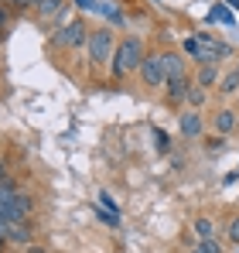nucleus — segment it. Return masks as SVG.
<instances>
[{"mask_svg":"<svg viewBox=\"0 0 239 253\" xmlns=\"http://www.w3.org/2000/svg\"><path fill=\"white\" fill-rule=\"evenodd\" d=\"M154 140H158V151H160V154H164V151H171V140H167L160 130H154Z\"/></svg>","mask_w":239,"mask_h":253,"instance_id":"18","label":"nucleus"},{"mask_svg":"<svg viewBox=\"0 0 239 253\" xmlns=\"http://www.w3.org/2000/svg\"><path fill=\"white\" fill-rule=\"evenodd\" d=\"M76 3H79V7H85V3H89V0H76Z\"/></svg>","mask_w":239,"mask_h":253,"instance_id":"25","label":"nucleus"},{"mask_svg":"<svg viewBox=\"0 0 239 253\" xmlns=\"http://www.w3.org/2000/svg\"><path fill=\"white\" fill-rule=\"evenodd\" d=\"M236 113H233V110H219V113H215V117H212V126H215V133H219V137H229V133H233V130H236Z\"/></svg>","mask_w":239,"mask_h":253,"instance_id":"11","label":"nucleus"},{"mask_svg":"<svg viewBox=\"0 0 239 253\" xmlns=\"http://www.w3.org/2000/svg\"><path fill=\"white\" fill-rule=\"evenodd\" d=\"M160 62H164V76H167V79L188 76V65H185V55H181V51H160Z\"/></svg>","mask_w":239,"mask_h":253,"instance_id":"8","label":"nucleus"},{"mask_svg":"<svg viewBox=\"0 0 239 253\" xmlns=\"http://www.w3.org/2000/svg\"><path fill=\"white\" fill-rule=\"evenodd\" d=\"M144 55H147L144 42H140L137 35H126V38L117 44V51H113L110 76H113V79H126L130 72H140V62H144Z\"/></svg>","mask_w":239,"mask_h":253,"instance_id":"1","label":"nucleus"},{"mask_svg":"<svg viewBox=\"0 0 239 253\" xmlns=\"http://www.w3.org/2000/svg\"><path fill=\"white\" fill-rule=\"evenodd\" d=\"M7 229H10V222H7V215L0 212V236H7Z\"/></svg>","mask_w":239,"mask_h":253,"instance_id":"21","label":"nucleus"},{"mask_svg":"<svg viewBox=\"0 0 239 253\" xmlns=\"http://www.w3.org/2000/svg\"><path fill=\"white\" fill-rule=\"evenodd\" d=\"M192 233H195V240H215V222L208 215H199L192 222Z\"/></svg>","mask_w":239,"mask_h":253,"instance_id":"13","label":"nucleus"},{"mask_svg":"<svg viewBox=\"0 0 239 253\" xmlns=\"http://www.w3.org/2000/svg\"><path fill=\"white\" fill-rule=\"evenodd\" d=\"M219 92H222V96H236V92H239V65H236V69H229V72H222V79H219Z\"/></svg>","mask_w":239,"mask_h":253,"instance_id":"12","label":"nucleus"},{"mask_svg":"<svg viewBox=\"0 0 239 253\" xmlns=\"http://www.w3.org/2000/svg\"><path fill=\"white\" fill-rule=\"evenodd\" d=\"M188 253H222V243L219 240H195V247Z\"/></svg>","mask_w":239,"mask_h":253,"instance_id":"15","label":"nucleus"},{"mask_svg":"<svg viewBox=\"0 0 239 253\" xmlns=\"http://www.w3.org/2000/svg\"><path fill=\"white\" fill-rule=\"evenodd\" d=\"M226 236H229V243H236L239 247V215L229 219V229H226Z\"/></svg>","mask_w":239,"mask_h":253,"instance_id":"17","label":"nucleus"},{"mask_svg":"<svg viewBox=\"0 0 239 253\" xmlns=\"http://www.w3.org/2000/svg\"><path fill=\"white\" fill-rule=\"evenodd\" d=\"M3 38H7V28H0V44H3Z\"/></svg>","mask_w":239,"mask_h":253,"instance_id":"24","label":"nucleus"},{"mask_svg":"<svg viewBox=\"0 0 239 253\" xmlns=\"http://www.w3.org/2000/svg\"><path fill=\"white\" fill-rule=\"evenodd\" d=\"M140 79L147 89H160V85L167 83V76H164V62H160V51H147L144 55V62H140Z\"/></svg>","mask_w":239,"mask_h":253,"instance_id":"5","label":"nucleus"},{"mask_svg":"<svg viewBox=\"0 0 239 253\" xmlns=\"http://www.w3.org/2000/svg\"><path fill=\"white\" fill-rule=\"evenodd\" d=\"M35 10H38V17H55V14H62V0H38Z\"/></svg>","mask_w":239,"mask_h":253,"instance_id":"14","label":"nucleus"},{"mask_svg":"<svg viewBox=\"0 0 239 253\" xmlns=\"http://www.w3.org/2000/svg\"><path fill=\"white\" fill-rule=\"evenodd\" d=\"M167 103L171 106H181V103H188V89H192V76H174V79H167Z\"/></svg>","mask_w":239,"mask_h":253,"instance_id":"7","label":"nucleus"},{"mask_svg":"<svg viewBox=\"0 0 239 253\" xmlns=\"http://www.w3.org/2000/svg\"><path fill=\"white\" fill-rule=\"evenodd\" d=\"M89 28H85V21L76 17V21H69L65 28H58L55 31V44L58 48H82V44H89Z\"/></svg>","mask_w":239,"mask_h":253,"instance_id":"4","label":"nucleus"},{"mask_svg":"<svg viewBox=\"0 0 239 253\" xmlns=\"http://www.w3.org/2000/svg\"><path fill=\"white\" fill-rule=\"evenodd\" d=\"M188 106H192V110H201V106H205V89H199L195 83L188 89Z\"/></svg>","mask_w":239,"mask_h":253,"instance_id":"16","label":"nucleus"},{"mask_svg":"<svg viewBox=\"0 0 239 253\" xmlns=\"http://www.w3.org/2000/svg\"><path fill=\"white\" fill-rule=\"evenodd\" d=\"M178 130H181V137L185 140H199L201 133H205V120H201V110H181L178 113Z\"/></svg>","mask_w":239,"mask_h":253,"instance_id":"6","label":"nucleus"},{"mask_svg":"<svg viewBox=\"0 0 239 253\" xmlns=\"http://www.w3.org/2000/svg\"><path fill=\"white\" fill-rule=\"evenodd\" d=\"M7 24H10V7L0 3V28H7Z\"/></svg>","mask_w":239,"mask_h":253,"instance_id":"19","label":"nucleus"},{"mask_svg":"<svg viewBox=\"0 0 239 253\" xmlns=\"http://www.w3.org/2000/svg\"><path fill=\"white\" fill-rule=\"evenodd\" d=\"M219 79H222V72H219V65H199V72H195V85L199 89H219Z\"/></svg>","mask_w":239,"mask_h":253,"instance_id":"10","label":"nucleus"},{"mask_svg":"<svg viewBox=\"0 0 239 253\" xmlns=\"http://www.w3.org/2000/svg\"><path fill=\"white\" fill-rule=\"evenodd\" d=\"M0 212L7 215L10 226H14V222H28L31 212H35V199H31L28 192H14V195L0 199Z\"/></svg>","mask_w":239,"mask_h":253,"instance_id":"3","label":"nucleus"},{"mask_svg":"<svg viewBox=\"0 0 239 253\" xmlns=\"http://www.w3.org/2000/svg\"><path fill=\"white\" fill-rule=\"evenodd\" d=\"M85 48H89V65H92V69L110 65V62H113V51H117V48H113V31H110V28H96V31L89 35V44H85Z\"/></svg>","mask_w":239,"mask_h":253,"instance_id":"2","label":"nucleus"},{"mask_svg":"<svg viewBox=\"0 0 239 253\" xmlns=\"http://www.w3.org/2000/svg\"><path fill=\"white\" fill-rule=\"evenodd\" d=\"M7 3H14V7H17V10H24V7H35V3H38V0H7Z\"/></svg>","mask_w":239,"mask_h":253,"instance_id":"20","label":"nucleus"},{"mask_svg":"<svg viewBox=\"0 0 239 253\" xmlns=\"http://www.w3.org/2000/svg\"><path fill=\"white\" fill-rule=\"evenodd\" d=\"M24 250H28V253H48L44 247H38V243H31V247H24Z\"/></svg>","mask_w":239,"mask_h":253,"instance_id":"22","label":"nucleus"},{"mask_svg":"<svg viewBox=\"0 0 239 253\" xmlns=\"http://www.w3.org/2000/svg\"><path fill=\"white\" fill-rule=\"evenodd\" d=\"M3 243H7V236H0V247H3Z\"/></svg>","mask_w":239,"mask_h":253,"instance_id":"26","label":"nucleus"},{"mask_svg":"<svg viewBox=\"0 0 239 253\" xmlns=\"http://www.w3.org/2000/svg\"><path fill=\"white\" fill-rule=\"evenodd\" d=\"M7 178H10V171H7V165L0 161V181H7Z\"/></svg>","mask_w":239,"mask_h":253,"instance_id":"23","label":"nucleus"},{"mask_svg":"<svg viewBox=\"0 0 239 253\" xmlns=\"http://www.w3.org/2000/svg\"><path fill=\"white\" fill-rule=\"evenodd\" d=\"M31 240H35V226H31V219H28V222H14V226L7 229V243L31 247Z\"/></svg>","mask_w":239,"mask_h":253,"instance_id":"9","label":"nucleus"}]
</instances>
